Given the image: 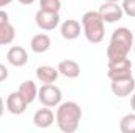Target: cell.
<instances>
[{"label": "cell", "instance_id": "cell-1", "mask_svg": "<svg viewBox=\"0 0 135 133\" xmlns=\"http://www.w3.org/2000/svg\"><path fill=\"white\" fill-rule=\"evenodd\" d=\"M82 108L77 102L68 100L61 102L57 106V113H55V122L58 125V129L63 133H74L82 121Z\"/></svg>", "mask_w": 135, "mask_h": 133}, {"label": "cell", "instance_id": "cell-2", "mask_svg": "<svg viewBox=\"0 0 135 133\" xmlns=\"http://www.w3.org/2000/svg\"><path fill=\"white\" fill-rule=\"evenodd\" d=\"M134 39L135 38L132 30H129L127 27L116 28L112 33L110 42L107 45V58L108 60H116V58L127 57L131 49L134 47Z\"/></svg>", "mask_w": 135, "mask_h": 133}, {"label": "cell", "instance_id": "cell-3", "mask_svg": "<svg viewBox=\"0 0 135 133\" xmlns=\"http://www.w3.org/2000/svg\"><path fill=\"white\" fill-rule=\"evenodd\" d=\"M82 32L91 44H99L104 41L105 22L102 21L99 11H86L82 16Z\"/></svg>", "mask_w": 135, "mask_h": 133}, {"label": "cell", "instance_id": "cell-4", "mask_svg": "<svg viewBox=\"0 0 135 133\" xmlns=\"http://www.w3.org/2000/svg\"><path fill=\"white\" fill-rule=\"evenodd\" d=\"M63 99L61 89L58 86H55L54 83H47L42 85L38 89V100L42 103V106H49V108H57Z\"/></svg>", "mask_w": 135, "mask_h": 133}, {"label": "cell", "instance_id": "cell-5", "mask_svg": "<svg viewBox=\"0 0 135 133\" xmlns=\"http://www.w3.org/2000/svg\"><path fill=\"white\" fill-rule=\"evenodd\" d=\"M132 75V61L127 57L123 58H116V60H108L107 63V77L110 80H116V78H123Z\"/></svg>", "mask_w": 135, "mask_h": 133}, {"label": "cell", "instance_id": "cell-6", "mask_svg": "<svg viewBox=\"0 0 135 133\" xmlns=\"http://www.w3.org/2000/svg\"><path fill=\"white\" fill-rule=\"evenodd\" d=\"M60 13H49V11H42L38 9V13L35 14V22L38 25L39 30L42 32H52L60 25Z\"/></svg>", "mask_w": 135, "mask_h": 133}, {"label": "cell", "instance_id": "cell-7", "mask_svg": "<svg viewBox=\"0 0 135 133\" xmlns=\"http://www.w3.org/2000/svg\"><path fill=\"white\" fill-rule=\"evenodd\" d=\"M110 89L116 97H127L132 96L135 91V78L134 75H127L123 78H116V80H110Z\"/></svg>", "mask_w": 135, "mask_h": 133}, {"label": "cell", "instance_id": "cell-8", "mask_svg": "<svg viewBox=\"0 0 135 133\" xmlns=\"http://www.w3.org/2000/svg\"><path fill=\"white\" fill-rule=\"evenodd\" d=\"M99 14L105 24H115L123 19L124 11L118 2H104L99 8Z\"/></svg>", "mask_w": 135, "mask_h": 133}, {"label": "cell", "instance_id": "cell-9", "mask_svg": "<svg viewBox=\"0 0 135 133\" xmlns=\"http://www.w3.org/2000/svg\"><path fill=\"white\" fill-rule=\"evenodd\" d=\"M5 105H6L8 113H11V114H14V116H19V114H24V113L27 111L28 102L24 99V96H22L19 91H14V93H11V94L6 97Z\"/></svg>", "mask_w": 135, "mask_h": 133}, {"label": "cell", "instance_id": "cell-10", "mask_svg": "<svg viewBox=\"0 0 135 133\" xmlns=\"http://www.w3.org/2000/svg\"><path fill=\"white\" fill-rule=\"evenodd\" d=\"M6 61L14 67H24L28 63V53L21 45H13L6 52Z\"/></svg>", "mask_w": 135, "mask_h": 133}, {"label": "cell", "instance_id": "cell-11", "mask_svg": "<svg viewBox=\"0 0 135 133\" xmlns=\"http://www.w3.org/2000/svg\"><path fill=\"white\" fill-rule=\"evenodd\" d=\"M55 122V114L49 106L36 110L33 114V124L38 129H49Z\"/></svg>", "mask_w": 135, "mask_h": 133}, {"label": "cell", "instance_id": "cell-12", "mask_svg": "<svg viewBox=\"0 0 135 133\" xmlns=\"http://www.w3.org/2000/svg\"><path fill=\"white\" fill-rule=\"evenodd\" d=\"M60 33L63 36V39H66V41H74V39H77L80 33H82V25H80V22L79 21H75V19H68L65 22H61V25H60Z\"/></svg>", "mask_w": 135, "mask_h": 133}, {"label": "cell", "instance_id": "cell-13", "mask_svg": "<svg viewBox=\"0 0 135 133\" xmlns=\"http://www.w3.org/2000/svg\"><path fill=\"white\" fill-rule=\"evenodd\" d=\"M35 74H36L38 81H41L42 85L55 83L57 78H58V75H60L58 69H55V67H52V66H47V64H44V66H38L36 67V70H35Z\"/></svg>", "mask_w": 135, "mask_h": 133}, {"label": "cell", "instance_id": "cell-14", "mask_svg": "<svg viewBox=\"0 0 135 133\" xmlns=\"http://www.w3.org/2000/svg\"><path fill=\"white\" fill-rule=\"evenodd\" d=\"M52 45V41H50V36L47 33H38L35 34L30 41V49L35 53H46Z\"/></svg>", "mask_w": 135, "mask_h": 133}, {"label": "cell", "instance_id": "cell-15", "mask_svg": "<svg viewBox=\"0 0 135 133\" xmlns=\"http://www.w3.org/2000/svg\"><path fill=\"white\" fill-rule=\"evenodd\" d=\"M58 72L60 75L66 77V78H77L80 75V64L74 60H63L58 63Z\"/></svg>", "mask_w": 135, "mask_h": 133}, {"label": "cell", "instance_id": "cell-16", "mask_svg": "<svg viewBox=\"0 0 135 133\" xmlns=\"http://www.w3.org/2000/svg\"><path fill=\"white\" fill-rule=\"evenodd\" d=\"M17 91L24 96V99L27 100L28 103H32V102H35V99H38V86H36V83L33 80L22 81Z\"/></svg>", "mask_w": 135, "mask_h": 133}, {"label": "cell", "instance_id": "cell-17", "mask_svg": "<svg viewBox=\"0 0 135 133\" xmlns=\"http://www.w3.org/2000/svg\"><path fill=\"white\" fill-rule=\"evenodd\" d=\"M16 38V28L11 22L0 24V45H8Z\"/></svg>", "mask_w": 135, "mask_h": 133}, {"label": "cell", "instance_id": "cell-18", "mask_svg": "<svg viewBox=\"0 0 135 133\" xmlns=\"http://www.w3.org/2000/svg\"><path fill=\"white\" fill-rule=\"evenodd\" d=\"M119 130L123 133H135V111L124 114L119 121Z\"/></svg>", "mask_w": 135, "mask_h": 133}, {"label": "cell", "instance_id": "cell-19", "mask_svg": "<svg viewBox=\"0 0 135 133\" xmlns=\"http://www.w3.org/2000/svg\"><path fill=\"white\" fill-rule=\"evenodd\" d=\"M39 9L49 13H60L61 0H39Z\"/></svg>", "mask_w": 135, "mask_h": 133}, {"label": "cell", "instance_id": "cell-20", "mask_svg": "<svg viewBox=\"0 0 135 133\" xmlns=\"http://www.w3.org/2000/svg\"><path fill=\"white\" fill-rule=\"evenodd\" d=\"M121 8H123V11H124L126 16L135 17V0H123Z\"/></svg>", "mask_w": 135, "mask_h": 133}, {"label": "cell", "instance_id": "cell-21", "mask_svg": "<svg viewBox=\"0 0 135 133\" xmlns=\"http://www.w3.org/2000/svg\"><path fill=\"white\" fill-rule=\"evenodd\" d=\"M8 75H9L8 67L5 66V64H2V63H0V83H2V81H5V80L8 78Z\"/></svg>", "mask_w": 135, "mask_h": 133}, {"label": "cell", "instance_id": "cell-22", "mask_svg": "<svg viewBox=\"0 0 135 133\" xmlns=\"http://www.w3.org/2000/svg\"><path fill=\"white\" fill-rule=\"evenodd\" d=\"M5 22H9V16L5 9H0V24H5Z\"/></svg>", "mask_w": 135, "mask_h": 133}, {"label": "cell", "instance_id": "cell-23", "mask_svg": "<svg viewBox=\"0 0 135 133\" xmlns=\"http://www.w3.org/2000/svg\"><path fill=\"white\" fill-rule=\"evenodd\" d=\"M5 106H6V105H5V102H3L2 97H0V117H2V116H3V113H5Z\"/></svg>", "mask_w": 135, "mask_h": 133}, {"label": "cell", "instance_id": "cell-24", "mask_svg": "<svg viewBox=\"0 0 135 133\" xmlns=\"http://www.w3.org/2000/svg\"><path fill=\"white\" fill-rule=\"evenodd\" d=\"M11 2H13V0H0V8H5V6H8Z\"/></svg>", "mask_w": 135, "mask_h": 133}, {"label": "cell", "instance_id": "cell-25", "mask_svg": "<svg viewBox=\"0 0 135 133\" xmlns=\"http://www.w3.org/2000/svg\"><path fill=\"white\" fill-rule=\"evenodd\" d=\"M131 108L135 111V93H132V97H131Z\"/></svg>", "mask_w": 135, "mask_h": 133}, {"label": "cell", "instance_id": "cell-26", "mask_svg": "<svg viewBox=\"0 0 135 133\" xmlns=\"http://www.w3.org/2000/svg\"><path fill=\"white\" fill-rule=\"evenodd\" d=\"M19 3H22V5H32L35 0H17Z\"/></svg>", "mask_w": 135, "mask_h": 133}, {"label": "cell", "instance_id": "cell-27", "mask_svg": "<svg viewBox=\"0 0 135 133\" xmlns=\"http://www.w3.org/2000/svg\"><path fill=\"white\" fill-rule=\"evenodd\" d=\"M104 2H118L119 3V0H104Z\"/></svg>", "mask_w": 135, "mask_h": 133}, {"label": "cell", "instance_id": "cell-28", "mask_svg": "<svg viewBox=\"0 0 135 133\" xmlns=\"http://www.w3.org/2000/svg\"><path fill=\"white\" fill-rule=\"evenodd\" d=\"M132 49H134V52H135V39H134V47H132Z\"/></svg>", "mask_w": 135, "mask_h": 133}]
</instances>
